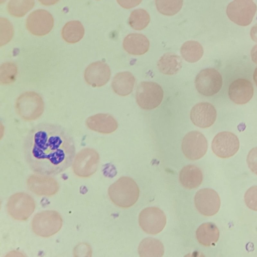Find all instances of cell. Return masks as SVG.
Wrapping results in <instances>:
<instances>
[{"instance_id": "1", "label": "cell", "mask_w": 257, "mask_h": 257, "mask_svg": "<svg viewBox=\"0 0 257 257\" xmlns=\"http://www.w3.org/2000/svg\"><path fill=\"white\" fill-rule=\"evenodd\" d=\"M26 161L30 169L43 176H55L72 164L75 156L74 141L62 126L43 123L33 127L24 145Z\"/></svg>"}, {"instance_id": "2", "label": "cell", "mask_w": 257, "mask_h": 257, "mask_svg": "<svg viewBox=\"0 0 257 257\" xmlns=\"http://www.w3.org/2000/svg\"><path fill=\"white\" fill-rule=\"evenodd\" d=\"M109 195L112 201L121 208H128L137 201L140 194L136 182L128 177H122L111 185Z\"/></svg>"}, {"instance_id": "3", "label": "cell", "mask_w": 257, "mask_h": 257, "mask_svg": "<svg viewBox=\"0 0 257 257\" xmlns=\"http://www.w3.org/2000/svg\"><path fill=\"white\" fill-rule=\"evenodd\" d=\"M44 109L42 98L35 92H26L22 94L16 101V112L24 120L37 119L43 113Z\"/></svg>"}, {"instance_id": "4", "label": "cell", "mask_w": 257, "mask_h": 257, "mask_svg": "<svg viewBox=\"0 0 257 257\" xmlns=\"http://www.w3.org/2000/svg\"><path fill=\"white\" fill-rule=\"evenodd\" d=\"M161 86L154 82H142L136 91V101L143 109H152L158 107L163 98Z\"/></svg>"}, {"instance_id": "5", "label": "cell", "mask_w": 257, "mask_h": 257, "mask_svg": "<svg viewBox=\"0 0 257 257\" xmlns=\"http://www.w3.org/2000/svg\"><path fill=\"white\" fill-rule=\"evenodd\" d=\"M195 87L198 92L205 96L217 93L222 85V78L220 73L212 68L202 70L196 76Z\"/></svg>"}, {"instance_id": "6", "label": "cell", "mask_w": 257, "mask_h": 257, "mask_svg": "<svg viewBox=\"0 0 257 257\" xmlns=\"http://www.w3.org/2000/svg\"><path fill=\"white\" fill-rule=\"evenodd\" d=\"M139 222L146 233L156 234L160 232L166 223V216L164 212L156 207H149L140 213Z\"/></svg>"}, {"instance_id": "7", "label": "cell", "mask_w": 257, "mask_h": 257, "mask_svg": "<svg viewBox=\"0 0 257 257\" xmlns=\"http://www.w3.org/2000/svg\"><path fill=\"white\" fill-rule=\"evenodd\" d=\"M207 148V141L199 132H190L183 138L182 150L184 155L189 160H196L201 158L206 154Z\"/></svg>"}, {"instance_id": "8", "label": "cell", "mask_w": 257, "mask_h": 257, "mask_svg": "<svg viewBox=\"0 0 257 257\" xmlns=\"http://www.w3.org/2000/svg\"><path fill=\"white\" fill-rule=\"evenodd\" d=\"M239 148L237 137L231 132H222L214 138L211 144L213 152L221 158H228L234 155Z\"/></svg>"}, {"instance_id": "9", "label": "cell", "mask_w": 257, "mask_h": 257, "mask_svg": "<svg viewBox=\"0 0 257 257\" xmlns=\"http://www.w3.org/2000/svg\"><path fill=\"white\" fill-rule=\"evenodd\" d=\"M194 203L196 209L201 214L210 216L218 211L220 206V199L214 190L203 188L196 192L194 197Z\"/></svg>"}, {"instance_id": "10", "label": "cell", "mask_w": 257, "mask_h": 257, "mask_svg": "<svg viewBox=\"0 0 257 257\" xmlns=\"http://www.w3.org/2000/svg\"><path fill=\"white\" fill-rule=\"evenodd\" d=\"M54 20L52 15L44 10H37L31 13L26 21V27L32 34L42 36L52 30Z\"/></svg>"}, {"instance_id": "11", "label": "cell", "mask_w": 257, "mask_h": 257, "mask_svg": "<svg viewBox=\"0 0 257 257\" xmlns=\"http://www.w3.org/2000/svg\"><path fill=\"white\" fill-rule=\"evenodd\" d=\"M217 112L214 106L208 102L195 104L190 111V119L193 123L201 128L211 126L216 119Z\"/></svg>"}, {"instance_id": "12", "label": "cell", "mask_w": 257, "mask_h": 257, "mask_svg": "<svg viewBox=\"0 0 257 257\" xmlns=\"http://www.w3.org/2000/svg\"><path fill=\"white\" fill-rule=\"evenodd\" d=\"M110 75L109 67L101 61L90 64L84 72L86 82L93 87H100L105 85L109 81Z\"/></svg>"}, {"instance_id": "13", "label": "cell", "mask_w": 257, "mask_h": 257, "mask_svg": "<svg viewBox=\"0 0 257 257\" xmlns=\"http://www.w3.org/2000/svg\"><path fill=\"white\" fill-rule=\"evenodd\" d=\"M253 95V87L250 81L238 78L230 84L228 95L232 101L237 104L247 103Z\"/></svg>"}, {"instance_id": "14", "label": "cell", "mask_w": 257, "mask_h": 257, "mask_svg": "<svg viewBox=\"0 0 257 257\" xmlns=\"http://www.w3.org/2000/svg\"><path fill=\"white\" fill-rule=\"evenodd\" d=\"M86 123L91 130L102 134H110L118 127L117 121L108 114L99 113L91 116Z\"/></svg>"}, {"instance_id": "15", "label": "cell", "mask_w": 257, "mask_h": 257, "mask_svg": "<svg viewBox=\"0 0 257 257\" xmlns=\"http://www.w3.org/2000/svg\"><path fill=\"white\" fill-rule=\"evenodd\" d=\"M123 47L125 51L130 54L141 55L148 51L150 42L144 35L133 33L128 35L124 38Z\"/></svg>"}, {"instance_id": "16", "label": "cell", "mask_w": 257, "mask_h": 257, "mask_svg": "<svg viewBox=\"0 0 257 257\" xmlns=\"http://www.w3.org/2000/svg\"><path fill=\"white\" fill-rule=\"evenodd\" d=\"M179 180L185 188L192 189L199 187L203 181L201 170L197 166L189 165L183 167L179 174Z\"/></svg>"}, {"instance_id": "17", "label": "cell", "mask_w": 257, "mask_h": 257, "mask_svg": "<svg viewBox=\"0 0 257 257\" xmlns=\"http://www.w3.org/2000/svg\"><path fill=\"white\" fill-rule=\"evenodd\" d=\"M135 81V77L131 72H119L113 77L111 86L114 92L117 94L126 96L132 92Z\"/></svg>"}, {"instance_id": "18", "label": "cell", "mask_w": 257, "mask_h": 257, "mask_svg": "<svg viewBox=\"0 0 257 257\" xmlns=\"http://www.w3.org/2000/svg\"><path fill=\"white\" fill-rule=\"evenodd\" d=\"M198 241L205 246L214 245L219 237V231L212 222H206L200 225L196 231Z\"/></svg>"}, {"instance_id": "19", "label": "cell", "mask_w": 257, "mask_h": 257, "mask_svg": "<svg viewBox=\"0 0 257 257\" xmlns=\"http://www.w3.org/2000/svg\"><path fill=\"white\" fill-rule=\"evenodd\" d=\"M157 66L161 73L172 75L176 74L181 69L182 62L178 55L167 53L160 58L157 63Z\"/></svg>"}, {"instance_id": "20", "label": "cell", "mask_w": 257, "mask_h": 257, "mask_svg": "<svg viewBox=\"0 0 257 257\" xmlns=\"http://www.w3.org/2000/svg\"><path fill=\"white\" fill-rule=\"evenodd\" d=\"M138 252L140 256H162L164 252L163 243L154 238H146L140 243Z\"/></svg>"}, {"instance_id": "21", "label": "cell", "mask_w": 257, "mask_h": 257, "mask_svg": "<svg viewBox=\"0 0 257 257\" xmlns=\"http://www.w3.org/2000/svg\"><path fill=\"white\" fill-rule=\"evenodd\" d=\"M63 39L69 43L79 41L83 37L84 29L82 24L78 21H72L67 23L62 30Z\"/></svg>"}, {"instance_id": "22", "label": "cell", "mask_w": 257, "mask_h": 257, "mask_svg": "<svg viewBox=\"0 0 257 257\" xmlns=\"http://www.w3.org/2000/svg\"><path fill=\"white\" fill-rule=\"evenodd\" d=\"M180 52L185 60L190 63H194L201 59L203 54V49L198 42L189 41L183 44Z\"/></svg>"}, {"instance_id": "23", "label": "cell", "mask_w": 257, "mask_h": 257, "mask_svg": "<svg viewBox=\"0 0 257 257\" xmlns=\"http://www.w3.org/2000/svg\"><path fill=\"white\" fill-rule=\"evenodd\" d=\"M34 5V0H10L7 8L12 16L22 17L30 11Z\"/></svg>"}, {"instance_id": "24", "label": "cell", "mask_w": 257, "mask_h": 257, "mask_svg": "<svg viewBox=\"0 0 257 257\" xmlns=\"http://www.w3.org/2000/svg\"><path fill=\"white\" fill-rule=\"evenodd\" d=\"M150 21V15L146 10L137 9L133 11L130 15L128 24L133 29L141 30L148 26Z\"/></svg>"}, {"instance_id": "25", "label": "cell", "mask_w": 257, "mask_h": 257, "mask_svg": "<svg viewBox=\"0 0 257 257\" xmlns=\"http://www.w3.org/2000/svg\"><path fill=\"white\" fill-rule=\"evenodd\" d=\"M158 11L166 16H173L181 9L183 0H155Z\"/></svg>"}, {"instance_id": "26", "label": "cell", "mask_w": 257, "mask_h": 257, "mask_svg": "<svg viewBox=\"0 0 257 257\" xmlns=\"http://www.w3.org/2000/svg\"><path fill=\"white\" fill-rule=\"evenodd\" d=\"M17 67L13 63L3 64L1 67V82L3 84H9L13 82L17 75Z\"/></svg>"}, {"instance_id": "27", "label": "cell", "mask_w": 257, "mask_h": 257, "mask_svg": "<svg viewBox=\"0 0 257 257\" xmlns=\"http://www.w3.org/2000/svg\"><path fill=\"white\" fill-rule=\"evenodd\" d=\"M244 202L248 208L257 211V186L250 187L244 196Z\"/></svg>"}, {"instance_id": "28", "label": "cell", "mask_w": 257, "mask_h": 257, "mask_svg": "<svg viewBox=\"0 0 257 257\" xmlns=\"http://www.w3.org/2000/svg\"><path fill=\"white\" fill-rule=\"evenodd\" d=\"M246 162L250 170L257 175V147H254L249 152Z\"/></svg>"}, {"instance_id": "29", "label": "cell", "mask_w": 257, "mask_h": 257, "mask_svg": "<svg viewBox=\"0 0 257 257\" xmlns=\"http://www.w3.org/2000/svg\"><path fill=\"white\" fill-rule=\"evenodd\" d=\"M118 4L124 9H131L139 5L142 0H116Z\"/></svg>"}, {"instance_id": "30", "label": "cell", "mask_w": 257, "mask_h": 257, "mask_svg": "<svg viewBox=\"0 0 257 257\" xmlns=\"http://www.w3.org/2000/svg\"><path fill=\"white\" fill-rule=\"evenodd\" d=\"M251 56L252 61L257 65V46L252 49Z\"/></svg>"}, {"instance_id": "31", "label": "cell", "mask_w": 257, "mask_h": 257, "mask_svg": "<svg viewBox=\"0 0 257 257\" xmlns=\"http://www.w3.org/2000/svg\"><path fill=\"white\" fill-rule=\"evenodd\" d=\"M42 5L50 6L57 3L59 0H38Z\"/></svg>"}, {"instance_id": "32", "label": "cell", "mask_w": 257, "mask_h": 257, "mask_svg": "<svg viewBox=\"0 0 257 257\" xmlns=\"http://www.w3.org/2000/svg\"><path fill=\"white\" fill-rule=\"evenodd\" d=\"M253 78L255 85L257 86V67L255 68L253 74Z\"/></svg>"}]
</instances>
